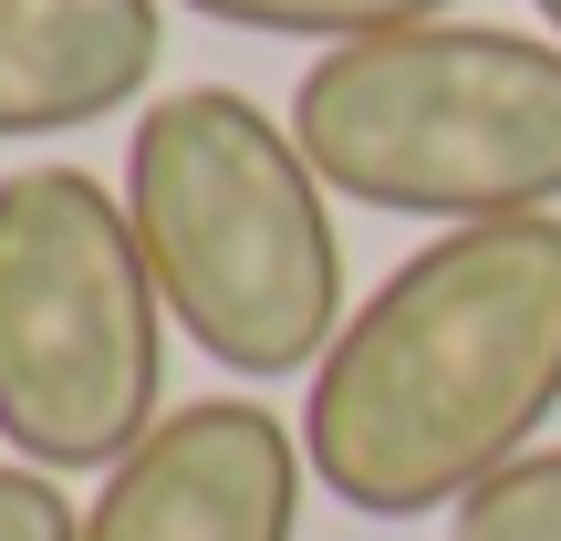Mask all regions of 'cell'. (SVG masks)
I'll use <instances>...</instances> for the list:
<instances>
[{
    "instance_id": "obj_9",
    "label": "cell",
    "mask_w": 561,
    "mask_h": 541,
    "mask_svg": "<svg viewBox=\"0 0 561 541\" xmlns=\"http://www.w3.org/2000/svg\"><path fill=\"white\" fill-rule=\"evenodd\" d=\"M73 531H83V500H62L53 469L0 459V541H73Z\"/></svg>"
},
{
    "instance_id": "obj_1",
    "label": "cell",
    "mask_w": 561,
    "mask_h": 541,
    "mask_svg": "<svg viewBox=\"0 0 561 541\" xmlns=\"http://www.w3.org/2000/svg\"><path fill=\"white\" fill-rule=\"evenodd\" d=\"M561 406V208L437 229L354 302L301 396L322 500L426 521L541 448Z\"/></svg>"
},
{
    "instance_id": "obj_8",
    "label": "cell",
    "mask_w": 561,
    "mask_h": 541,
    "mask_svg": "<svg viewBox=\"0 0 561 541\" xmlns=\"http://www.w3.org/2000/svg\"><path fill=\"white\" fill-rule=\"evenodd\" d=\"M447 541H561V448H530L489 489L447 510Z\"/></svg>"
},
{
    "instance_id": "obj_2",
    "label": "cell",
    "mask_w": 561,
    "mask_h": 541,
    "mask_svg": "<svg viewBox=\"0 0 561 541\" xmlns=\"http://www.w3.org/2000/svg\"><path fill=\"white\" fill-rule=\"evenodd\" d=\"M125 219L167 292V323L208 364L271 385L343 334V229L301 136L240 83H178L136 104Z\"/></svg>"
},
{
    "instance_id": "obj_7",
    "label": "cell",
    "mask_w": 561,
    "mask_h": 541,
    "mask_svg": "<svg viewBox=\"0 0 561 541\" xmlns=\"http://www.w3.org/2000/svg\"><path fill=\"white\" fill-rule=\"evenodd\" d=\"M178 11L219 21V32H271V42H375V32H416L447 21L458 0H178Z\"/></svg>"
},
{
    "instance_id": "obj_5",
    "label": "cell",
    "mask_w": 561,
    "mask_h": 541,
    "mask_svg": "<svg viewBox=\"0 0 561 541\" xmlns=\"http://www.w3.org/2000/svg\"><path fill=\"white\" fill-rule=\"evenodd\" d=\"M301 427L261 396L167 406L136 448L94 480L73 541H301Z\"/></svg>"
},
{
    "instance_id": "obj_6",
    "label": "cell",
    "mask_w": 561,
    "mask_h": 541,
    "mask_svg": "<svg viewBox=\"0 0 561 541\" xmlns=\"http://www.w3.org/2000/svg\"><path fill=\"white\" fill-rule=\"evenodd\" d=\"M157 53L167 0H0V146L125 115Z\"/></svg>"
},
{
    "instance_id": "obj_3",
    "label": "cell",
    "mask_w": 561,
    "mask_h": 541,
    "mask_svg": "<svg viewBox=\"0 0 561 541\" xmlns=\"http://www.w3.org/2000/svg\"><path fill=\"white\" fill-rule=\"evenodd\" d=\"M291 136L333 199L385 219H541L561 208V42L458 11L333 42L291 83Z\"/></svg>"
},
{
    "instance_id": "obj_4",
    "label": "cell",
    "mask_w": 561,
    "mask_h": 541,
    "mask_svg": "<svg viewBox=\"0 0 561 541\" xmlns=\"http://www.w3.org/2000/svg\"><path fill=\"white\" fill-rule=\"evenodd\" d=\"M167 292L94 167L0 178V438L21 469H115L167 417Z\"/></svg>"
},
{
    "instance_id": "obj_10",
    "label": "cell",
    "mask_w": 561,
    "mask_h": 541,
    "mask_svg": "<svg viewBox=\"0 0 561 541\" xmlns=\"http://www.w3.org/2000/svg\"><path fill=\"white\" fill-rule=\"evenodd\" d=\"M541 21H551V42H561V0H541Z\"/></svg>"
}]
</instances>
